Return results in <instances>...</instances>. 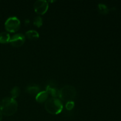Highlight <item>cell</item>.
<instances>
[{"instance_id":"8fae6325","label":"cell","mask_w":121,"mask_h":121,"mask_svg":"<svg viewBox=\"0 0 121 121\" xmlns=\"http://www.w3.org/2000/svg\"><path fill=\"white\" fill-rule=\"evenodd\" d=\"M10 35L7 32H2L0 33V43L5 44L9 42Z\"/></svg>"},{"instance_id":"9c48e42d","label":"cell","mask_w":121,"mask_h":121,"mask_svg":"<svg viewBox=\"0 0 121 121\" xmlns=\"http://www.w3.org/2000/svg\"><path fill=\"white\" fill-rule=\"evenodd\" d=\"M26 91H27V93H29L31 95L36 96L40 92V88L37 85H29V86H27Z\"/></svg>"},{"instance_id":"5b68a950","label":"cell","mask_w":121,"mask_h":121,"mask_svg":"<svg viewBox=\"0 0 121 121\" xmlns=\"http://www.w3.org/2000/svg\"><path fill=\"white\" fill-rule=\"evenodd\" d=\"M48 8V2L45 0H38L34 4V9L38 14H45Z\"/></svg>"},{"instance_id":"30bf717a","label":"cell","mask_w":121,"mask_h":121,"mask_svg":"<svg viewBox=\"0 0 121 121\" xmlns=\"http://www.w3.org/2000/svg\"><path fill=\"white\" fill-rule=\"evenodd\" d=\"M26 35L30 40H37L39 38V34L37 31L30 30L26 33Z\"/></svg>"},{"instance_id":"277c9868","label":"cell","mask_w":121,"mask_h":121,"mask_svg":"<svg viewBox=\"0 0 121 121\" xmlns=\"http://www.w3.org/2000/svg\"><path fill=\"white\" fill-rule=\"evenodd\" d=\"M21 22L17 17H10L5 22V28L6 30L11 33L17 31L20 28Z\"/></svg>"},{"instance_id":"52a82bcc","label":"cell","mask_w":121,"mask_h":121,"mask_svg":"<svg viewBox=\"0 0 121 121\" xmlns=\"http://www.w3.org/2000/svg\"><path fill=\"white\" fill-rule=\"evenodd\" d=\"M46 91L48 92V95L50 94L53 98H56L57 97L59 96L60 90L58 89L57 86L54 83L51 82L50 83L48 84L46 87Z\"/></svg>"},{"instance_id":"2e32d148","label":"cell","mask_w":121,"mask_h":121,"mask_svg":"<svg viewBox=\"0 0 121 121\" xmlns=\"http://www.w3.org/2000/svg\"><path fill=\"white\" fill-rule=\"evenodd\" d=\"M2 114L1 112H0V121L2 120Z\"/></svg>"},{"instance_id":"3957f363","label":"cell","mask_w":121,"mask_h":121,"mask_svg":"<svg viewBox=\"0 0 121 121\" xmlns=\"http://www.w3.org/2000/svg\"><path fill=\"white\" fill-rule=\"evenodd\" d=\"M76 90L74 86L65 85L60 90L59 97L62 100L67 102L73 101L76 96Z\"/></svg>"},{"instance_id":"ba28073f","label":"cell","mask_w":121,"mask_h":121,"mask_svg":"<svg viewBox=\"0 0 121 121\" xmlns=\"http://www.w3.org/2000/svg\"><path fill=\"white\" fill-rule=\"evenodd\" d=\"M48 93L46 91L40 92L36 96H35V100L39 103L46 102L48 99Z\"/></svg>"},{"instance_id":"9a60e30c","label":"cell","mask_w":121,"mask_h":121,"mask_svg":"<svg viewBox=\"0 0 121 121\" xmlns=\"http://www.w3.org/2000/svg\"><path fill=\"white\" fill-rule=\"evenodd\" d=\"M74 107V101H70L66 102V108L68 111H71L73 109Z\"/></svg>"},{"instance_id":"5bb4252c","label":"cell","mask_w":121,"mask_h":121,"mask_svg":"<svg viewBox=\"0 0 121 121\" xmlns=\"http://www.w3.org/2000/svg\"><path fill=\"white\" fill-rule=\"evenodd\" d=\"M33 24L37 27H40L43 24V19L40 16H36L34 18Z\"/></svg>"},{"instance_id":"7c38bea8","label":"cell","mask_w":121,"mask_h":121,"mask_svg":"<svg viewBox=\"0 0 121 121\" xmlns=\"http://www.w3.org/2000/svg\"><path fill=\"white\" fill-rule=\"evenodd\" d=\"M21 93V91H20V87L18 86H15L13 87L11 91V98L15 99L17 97L19 96Z\"/></svg>"},{"instance_id":"7a4b0ae2","label":"cell","mask_w":121,"mask_h":121,"mask_svg":"<svg viewBox=\"0 0 121 121\" xmlns=\"http://www.w3.org/2000/svg\"><path fill=\"white\" fill-rule=\"evenodd\" d=\"M45 109L50 114L57 115L60 113L63 108L62 102L57 98H52L47 99L45 102Z\"/></svg>"},{"instance_id":"4fadbf2b","label":"cell","mask_w":121,"mask_h":121,"mask_svg":"<svg viewBox=\"0 0 121 121\" xmlns=\"http://www.w3.org/2000/svg\"><path fill=\"white\" fill-rule=\"evenodd\" d=\"M98 10L102 14H106L109 13L108 8L106 5L104 4H99L98 5Z\"/></svg>"},{"instance_id":"8992f818","label":"cell","mask_w":121,"mask_h":121,"mask_svg":"<svg viewBox=\"0 0 121 121\" xmlns=\"http://www.w3.org/2000/svg\"><path fill=\"white\" fill-rule=\"evenodd\" d=\"M25 41H26V37L24 35L21 33H18V34H14L11 37L9 43L13 47H19L24 44Z\"/></svg>"},{"instance_id":"6da1fadb","label":"cell","mask_w":121,"mask_h":121,"mask_svg":"<svg viewBox=\"0 0 121 121\" xmlns=\"http://www.w3.org/2000/svg\"><path fill=\"white\" fill-rule=\"evenodd\" d=\"M18 104L16 100L12 98L6 97L0 102V112L7 117L13 115L17 111Z\"/></svg>"}]
</instances>
